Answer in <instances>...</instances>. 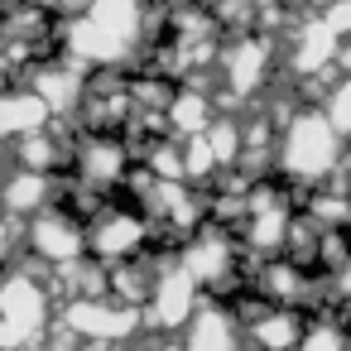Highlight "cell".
Segmentation results:
<instances>
[{"instance_id":"cell-21","label":"cell","mask_w":351,"mask_h":351,"mask_svg":"<svg viewBox=\"0 0 351 351\" xmlns=\"http://www.w3.org/2000/svg\"><path fill=\"white\" fill-rule=\"evenodd\" d=\"M327 25L337 34H351V0H332V5H327Z\"/></svg>"},{"instance_id":"cell-20","label":"cell","mask_w":351,"mask_h":351,"mask_svg":"<svg viewBox=\"0 0 351 351\" xmlns=\"http://www.w3.org/2000/svg\"><path fill=\"white\" fill-rule=\"evenodd\" d=\"M327 121H332L337 130H346V135H351V77L327 97Z\"/></svg>"},{"instance_id":"cell-14","label":"cell","mask_w":351,"mask_h":351,"mask_svg":"<svg viewBox=\"0 0 351 351\" xmlns=\"http://www.w3.org/2000/svg\"><path fill=\"white\" fill-rule=\"evenodd\" d=\"M49 121H53V106H49L34 87L5 97V135H15V140H25V135H44Z\"/></svg>"},{"instance_id":"cell-12","label":"cell","mask_w":351,"mask_h":351,"mask_svg":"<svg viewBox=\"0 0 351 351\" xmlns=\"http://www.w3.org/2000/svg\"><path fill=\"white\" fill-rule=\"evenodd\" d=\"M183 351H241L236 313H226L221 303L197 308V317L188 322V346H183Z\"/></svg>"},{"instance_id":"cell-23","label":"cell","mask_w":351,"mask_h":351,"mask_svg":"<svg viewBox=\"0 0 351 351\" xmlns=\"http://www.w3.org/2000/svg\"><path fill=\"white\" fill-rule=\"evenodd\" d=\"M337 63H341V68H346V73H351V44H346V49H341V58H337Z\"/></svg>"},{"instance_id":"cell-18","label":"cell","mask_w":351,"mask_h":351,"mask_svg":"<svg viewBox=\"0 0 351 351\" xmlns=\"http://www.w3.org/2000/svg\"><path fill=\"white\" fill-rule=\"evenodd\" d=\"M298 351H351V341H346V332L337 327V322H313L308 327V337H303V346Z\"/></svg>"},{"instance_id":"cell-15","label":"cell","mask_w":351,"mask_h":351,"mask_svg":"<svg viewBox=\"0 0 351 351\" xmlns=\"http://www.w3.org/2000/svg\"><path fill=\"white\" fill-rule=\"evenodd\" d=\"M169 116V125H173V135L178 140H193V135H207L217 121H212V106H207V97L202 92H173V106L164 111Z\"/></svg>"},{"instance_id":"cell-9","label":"cell","mask_w":351,"mask_h":351,"mask_svg":"<svg viewBox=\"0 0 351 351\" xmlns=\"http://www.w3.org/2000/svg\"><path fill=\"white\" fill-rule=\"evenodd\" d=\"M73 159H77V183L97 188V193H111V188L121 183L125 164H130V149H125L116 135H92Z\"/></svg>"},{"instance_id":"cell-1","label":"cell","mask_w":351,"mask_h":351,"mask_svg":"<svg viewBox=\"0 0 351 351\" xmlns=\"http://www.w3.org/2000/svg\"><path fill=\"white\" fill-rule=\"evenodd\" d=\"M145 39V0H92L68 29V53L87 68H111Z\"/></svg>"},{"instance_id":"cell-10","label":"cell","mask_w":351,"mask_h":351,"mask_svg":"<svg viewBox=\"0 0 351 351\" xmlns=\"http://www.w3.org/2000/svg\"><path fill=\"white\" fill-rule=\"evenodd\" d=\"M308 337V322L298 317V308H269L255 322H245V341L255 351H298Z\"/></svg>"},{"instance_id":"cell-22","label":"cell","mask_w":351,"mask_h":351,"mask_svg":"<svg viewBox=\"0 0 351 351\" xmlns=\"http://www.w3.org/2000/svg\"><path fill=\"white\" fill-rule=\"evenodd\" d=\"M327 284H332V293H337V298H351V255L327 274Z\"/></svg>"},{"instance_id":"cell-3","label":"cell","mask_w":351,"mask_h":351,"mask_svg":"<svg viewBox=\"0 0 351 351\" xmlns=\"http://www.w3.org/2000/svg\"><path fill=\"white\" fill-rule=\"evenodd\" d=\"M145 245H149V221L125 202H101V212L87 221V250L106 269L130 265L135 255H145Z\"/></svg>"},{"instance_id":"cell-16","label":"cell","mask_w":351,"mask_h":351,"mask_svg":"<svg viewBox=\"0 0 351 351\" xmlns=\"http://www.w3.org/2000/svg\"><path fill=\"white\" fill-rule=\"evenodd\" d=\"M49 202H53V183H49V173H29V169H20L15 178H10V217H39V212H49Z\"/></svg>"},{"instance_id":"cell-2","label":"cell","mask_w":351,"mask_h":351,"mask_svg":"<svg viewBox=\"0 0 351 351\" xmlns=\"http://www.w3.org/2000/svg\"><path fill=\"white\" fill-rule=\"evenodd\" d=\"M341 154V130L327 121V111H293L284 121L279 140V169L298 183H322L337 173Z\"/></svg>"},{"instance_id":"cell-5","label":"cell","mask_w":351,"mask_h":351,"mask_svg":"<svg viewBox=\"0 0 351 351\" xmlns=\"http://www.w3.org/2000/svg\"><path fill=\"white\" fill-rule=\"evenodd\" d=\"M0 303H5V346H10V351H25L29 341L44 337V327H49V308H53L44 279L15 269Z\"/></svg>"},{"instance_id":"cell-19","label":"cell","mask_w":351,"mask_h":351,"mask_svg":"<svg viewBox=\"0 0 351 351\" xmlns=\"http://www.w3.org/2000/svg\"><path fill=\"white\" fill-rule=\"evenodd\" d=\"M207 140H212V149H217V164L226 169V164H241V130L231 125V121H217L212 130H207Z\"/></svg>"},{"instance_id":"cell-7","label":"cell","mask_w":351,"mask_h":351,"mask_svg":"<svg viewBox=\"0 0 351 351\" xmlns=\"http://www.w3.org/2000/svg\"><path fill=\"white\" fill-rule=\"evenodd\" d=\"M183 269H188L202 289L221 293L226 279L236 284V241H231L226 231H217V226L188 236V241H183Z\"/></svg>"},{"instance_id":"cell-24","label":"cell","mask_w":351,"mask_h":351,"mask_svg":"<svg viewBox=\"0 0 351 351\" xmlns=\"http://www.w3.org/2000/svg\"><path fill=\"white\" fill-rule=\"evenodd\" d=\"M197 5H212V0H197Z\"/></svg>"},{"instance_id":"cell-4","label":"cell","mask_w":351,"mask_h":351,"mask_svg":"<svg viewBox=\"0 0 351 351\" xmlns=\"http://www.w3.org/2000/svg\"><path fill=\"white\" fill-rule=\"evenodd\" d=\"M63 327L82 341H97V346H116L125 337L140 332V308L101 293V298H68L63 308Z\"/></svg>"},{"instance_id":"cell-8","label":"cell","mask_w":351,"mask_h":351,"mask_svg":"<svg viewBox=\"0 0 351 351\" xmlns=\"http://www.w3.org/2000/svg\"><path fill=\"white\" fill-rule=\"evenodd\" d=\"M197 293H202V284L183 269V265H169L159 279H154V293H149V322L154 327H164V332H173V327H188L193 317H197Z\"/></svg>"},{"instance_id":"cell-13","label":"cell","mask_w":351,"mask_h":351,"mask_svg":"<svg viewBox=\"0 0 351 351\" xmlns=\"http://www.w3.org/2000/svg\"><path fill=\"white\" fill-rule=\"evenodd\" d=\"M337 44H341V34L327 25V15H317V20L293 39V68H298V73H317L327 58H341Z\"/></svg>"},{"instance_id":"cell-6","label":"cell","mask_w":351,"mask_h":351,"mask_svg":"<svg viewBox=\"0 0 351 351\" xmlns=\"http://www.w3.org/2000/svg\"><path fill=\"white\" fill-rule=\"evenodd\" d=\"M25 231H29V250H34L44 265H53V269L77 265L82 255H92V250H87V226H82L73 212H63V207H49V212L29 217Z\"/></svg>"},{"instance_id":"cell-11","label":"cell","mask_w":351,"mask_h":351,"mask_svg":"<svg viewBox=\"0 0 351 351\" xmlns=\"http://www.w3.org/2000/svg\"><path fill=\"white\" fill-rule=\"evenodd\" d=\"M221 68H226V77H231V92H236V97H250V92H260L265 77H269V44H265V39H236V44L221 53Z\"/></svg>"},{"instance_id":"cell-17","label":"cell","mask_w":351,"mask_h":351,"mask_svg":"<svg viewBox=\"0 0 351 351\" xmlns=\"http://www.w3.org/2000/svg\"><path fill=\"white\" fill-rule=\"evenodd\" d=\"M63 159H68V149L53 145L49 135H25V140H20V169H29V173H49V169H58Z\"/></svg>"}]
</instances>
